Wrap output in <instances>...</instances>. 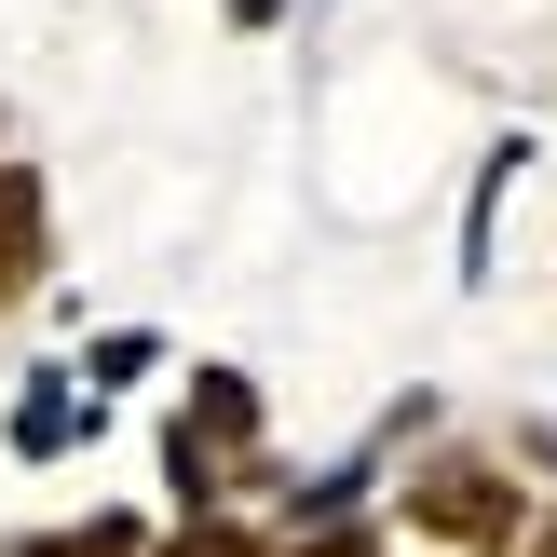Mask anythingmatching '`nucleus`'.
Wrapping results in <instances>:
<instances>
[{
  "mask_svg": "<svg viewBox=\"0 0 557 557\" xmlns=\"http://www.w3.org/2000/svg\"><path fill=\"white\" fill-rule=\"evenodd\" d=\"M395 517H408L422 544H449V557H504L517 531H531V504H517V476H504L490 449H435L422 476L395 490Z\"/></svg>",
  "mask_w": 557,
  "mask_h": 557,
  "instance_id": "obj_1",
  "label": "nucleus"
},
{
  "mask_svg": "<svg viewBox=\"0 0 557 557\" xmlns=\"http://www.w3.org/2000/svg\"><path fill=\"white\" fill-rule=\"evenodd\" d=\"M41 272H54V177L27 150H0V313L41 299Z\"/></svg>",
  "mask_w": 557,
  "mask_h": 557,
  "instance_id": "obj_2",
  "label": "nucleus"
},
{
  "mask_svg": "<svg viewBox=\"0 0 557 557\" xmlns=\"http://www.w3.org/2000/svg\"><path fill=\"white\" fill-rule=\"evenodd\" d=\"M82 422H96V408H82V381H27L14 395V462H54V449H82Z\"/></svg>",
  "mask_w": 557,
  "mask_h": 557,
  "instance_id": "obj_3",
  "label": "nucleus"
},
{
  "mask_svg": "<svg viewBox=\"0 0 557 557\" xmlns=\"http://www.w3.org/2000/svg\"><path fill=\"white\" fill-rule=\"evenodd\" d=\"M190 435H205V449H245V435H259V381L245 368H190V408H177Z\"/></svg>",
  "mask_w": 557,
  "mask_h": 557,
  "instance_id": "obj_4",
  "label": "nucleus"
},
{
  "mask_svg": "<svg viewBox=\"0 0 557 557\" xmlns=\"http://www.w3.org/2000/svg\"><path fill=\"white\" fill-rule=\"evenodd\" d=\"M150 557H272V531H245V517L218 504V517H177V531H163Z\"/></svg>",
  "mask_w": 557,
  "mask_h": 557,
  "instance_id": "obj_5",
  "label": "nucleus"
},
{
  "mask_svg": "<svg viewBox=\"0 0 557 557\" xmlns=\"http://www.w3.org/2000/svg\"><path fill=\"white\" fill-rule=\"evenodd\" d=\"M82 381H96V395H109V381H150V326H109V341L82 354Z\"/></svg>",
  "mask_w": 557,
  "mask_h": 557,
  "instance_id": "obj_6",
  "label": "nucleus"
},
{
  "mask_svg": "<svg viewBox=\"0 0 557 557\" xmlns=\"http://www.w3.org/2000/svg\"><path fill=\"white\" fill-rule=\"evenodd\" d=\"M272 557H381V531H354V517H341V531H286Z\"/></svg>",
  "mask_w": 557,
  "mask_h": 557,
  "instance_id": "obj_7",
  "label": "nucleus"
},
{
  "mask_svg": "<svg viewBox=\"0 0 557 557\" xmlns=\"http://www.w3.org/2000/svg\"><path fill=\"white\" fill-rule=\"evenodd\" d=\"M0 557H82L69 531H14V544H0Z\"/></svg>",
  "mask_w": 557,
  "mask_h": 557,
  "instance_id": "obj_8",
  "label": "nucleus"
},
{
  "mask_svg": "<svg viewBox=\"0 0 557 557\" xmlns=\"http://www.w3.org/2000/svg\"><path fill=\"white\" fill-rule=\"evenodd\" d=\"M272 14H286V0H232V27H272Z\"/></svg>",
  "mask_w": 557,
  "mask_h": 557,
  "instance_id": "obj_9",
  "label": "nucleus"
},
{
  "mask_svg": "<svg viewBox=\"0 0 557 557\" xmlns=\"http://www.w3.org/2000/svg\"><path fill=\"white\" fill-rule=\"evenodd\" d=\"M517 544H531V557H557V517H531V531H517Z\"/></svg>",
  "mask_w": 557,
  "mask_h": 557,
  "instance_id": "obj_10",
  "label": "nucleus"
}]
</instances>
